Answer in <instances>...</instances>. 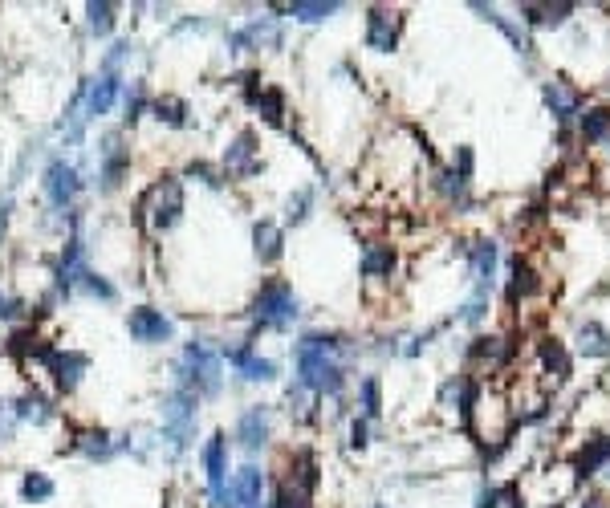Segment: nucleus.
Masks as SVG:
<instances>
[{
  "mask_svg": "<svg viewBox=\"0 0 610 508\" xmlns=\"http://www.w3.org/2000/svg\"><path fill=\"white\" fill-rule=\"evenodd\" d=\"M395 265H399V257H395L391 244H366L362 248V261H358L362 277H371V281H387L395 273Z\"/></svg>",
  "mask_w": 610,
  "mask_h": 508,
  "instance_id": "obj_25",
  "label": "nucleus"
},
{
  "mask_svg": "<svg viewBox=\"0 0 610 508\" xmlns=\"http://www.w3.org/2000/svg\"><path fill=\"white\" fill-rule=\"evenodd\" d=\"M118 94H122V78H118V74H102L98 82H90V90H86V118H90V122L106 118V114L114 110Z\"/></svg>",
  "mask_w": 610,
  "mask_h": 508,
  "instance_id": "obj_21",
  "label": "nucleus"
},
{
  "mask_svg": "<svg viewBox=\"0 0 610 508\" xmlns=\"http://www.w3.org/2000/svg\"><path fill=\"white\" fill-rule=\"evenodd\" d=\"M236 443L249 456H257V452H265L269 448V439H273V411L265 407V403H253V407H244L240 415H236Z\"/></svg>",
  "mask_w": 610,
  "mask_h": 508,
  "instance_id": "obj_11",
  "label": "nucleus"
},
{
  "mask_svg": "<svg viewBox=\"0 0 610 508\" xmlns=\"http://www.w3.org/2000/svg\"><path fill=\"white\" fill-rule=\"evenodd\" d=\"M541 94H545V106H549V114H554V122H570V118L582 114V94H578L574 86H566L562 78L545 82Z\"/></svg>",
  "mask_w": 610,
  "mask_h": 508,
  "instance_id": "obj_20",
  "label": "nucleus"
},
{
  "mask_svg": "<svg viewBox=\"0 0 610 508\" xmlns=\"http://www.w3.org/2000/svg\"><path fill=\"white\" fill-rule=\"evenodd\" d=\"M269 126H285V94L281 90H273V86H261V94L249 102Z\"/></svg>",
  "mask_w": 610,
  "mask_h": 508,
  "instance_id": "obj_34",
  "label": "nucleus"
},
{
  "mask_svg": "<svg viewBox=\"0 0 610 508\" xmlns=\"http://www.w3.org/2000/svg\"><path fill=\"white\" fill-rule=\"evenodd\" d=\"M253 49H281V29L277 17H253L228 33V53H253Z\"/></svg>",
  "mask_w": 610,
  "mask_h": 508,
  "instance_id": "obj_16",
  "label": "nucleus"
},
{
  "mask_svg": "<svg viewBox=\"0 0 610 508\" xmlns=\"http://www.w3.org/2000/svg\"><path fill=\"white\" fill-rule=\"evenodd\" d=\"M277 13H289L301 25H318V21H330L334 13H342V5H338V0H330V5H322V0H314V5H310V0H293V5H285Z\"/></svg>",
  "mask_w": 610,
  "mask_h": 508,
  "instance_id": "obj_31",
  "label": "nucleus"
},
{
  "mask_svg": "<svg viewBox=\"0 0 610 508\" xmlns=\"http://www.w3.org/2000/svg\"><path fill=\"white\" fill-rule=\"evenodd\" d=\"M127 334L139 346H167L175 338V322L163 309H155V305H135L127 313Z\"/></svg>",
  "mask_w": 610,
  "mask_h": 508,
  "instance_id": "obj_8",
  "label": "nucleus"
},
{
  "mask_svg": "<svg viewBox=\"0 0 610 508\" xmlns=\"http://www.w3.org/2000/svg\"><path fill=\"white\" fill-rule=\"evenodd\" d=\"M265 472L257 464H244L228 476L224 484V496H220V508H261V496H265Z\"/></svg>",
  "mask_w": 610,
  "mask_h": 508,
  "instance_id": "obj_10",
  "label": "nucleus"
},
{
  "mask_svg": "<svg viewBox=\"0 0 610 508\" xmlns=\"http://www.w3.org/2000/svg\"><path fill=\"white\" fill-rule=\"evenodd\" d=\"M13 411H17V423H33V427H49V423L57 419L53 399H49V395H41L37 387H33V391H25V395H17V399H13Z\"/></svg>",
  "mask_w": 610,
  "mask_h": 508,
  "instance_id": "obj_22",
  "label": "nucleus"
},
{
  "mask_svg": "<svg viewBox=\"0 0 610 508\" xmlns=\"http://www.w3.org/2000/svg\"><path fill=\"white\" fill-rule=\"evenodd\" d=\"M472 9H476V13L484 17V21H493V25H497V29H501V33H505V37L513 41V49H517V53H521L525 61H533V41H529V37H525V33H521V29H517V25L509 21V17H501L497 9H488V5H472Z\"/></svg>",
  "mask_w": 610,
  "mask_h": 508,
  "instance_id": "obj_30",
  "label": "nucleus"
},
{
  "mask_svg": "<svg viewBox=\"0 0 610 508\" xmlns=\"http://www.w3.org/2000/svg\"><path fill=\"white\" fill-rule=\"evenodd\" d=\"M269 508H305V496L297 492V488H289V484H281L277 488V496H273V504Z\"/></svg>",
  "mask_w": 610,
  "mask_h": 508,
  "instance_id": "obj_48",
  "label": "nucleus"
},
{
  "mask_svg": "<svg viewBox=\"0 0 610 508\" xmlns=\"http://www.w3.org/2000/svg\"><path fill=\"white\" fill-rule=\"evenodd\" d=\"M9 216H13V196H0V240L9 232Z\"/></svg>",
  "mask_w": 610,
  "mask_h": 508,
  "instance_id": "obj_51",
  "label": "nucleus"
},
{
  "mask_svg": "<svg viewBox=\"0 0 610 508\" xmlns=\"http://www.w3.org/2000/svg\"><path fill=\"white\" fill-rule=\"evenodd\" d=\"M350 346L342 334H301L293 346V366H297V387L310 395H342L346 387V358Z\"/></svg>",
  "mask_w": 610,
  "mask_h": 508,
  "instance_id": "obj_1",
  "label": "nucleus"
},
{
  "mask_svg": "<svg viewBox=\"0 0 610 508\" xmlns=\"http://www.w3.org/2000/svg\"><path fill=\"white\" fill-rule=\"evenodd\" d=\"M86 370H90V358H86L82 350H53V358H49L53 387H57L61 395H74V391L82 387Z\"/></svg>",
  "mask_w": 610,
  "mask_h": 508,
  "instance_id": "obj_17",
  "label": "nucleus"
},
{
  "mask_svg": "<svg viewBox=\"0 0 610 508\" xmlns=\"http://www.w3.org/2000/svg\"><path fill=\"white\" fill-rule=\"evenodd\" d=\"M452 171H460L464 179H472V147H460V151H456V167H452Z\"/></svg>",
  "mask_w": 610,
  "mask_h": 508,
  "instance_id": "obj_50",
  "label": "nucleus"
},
{
  "mask_svg": "<svg viewBox=\"0 0 610 508\" xmlns=\"http://www.w3.org/2000/svg\"><path fill=\"white\" fill-rule=\"evenodd\" d=\"M606 464H610V435H594V439H586V448L574 456V476L578 480H590Z\"/></svg>",
  "mask_w": 610,
  "mask_h": 508,
  "instance_id": "obj_24",
  "label": "nucleus"
},
{
  "mask_svg": "<svg viewBox=\"0 0 610 508\" xmlns=\"http://www.w3.org/2000/svg\"><path fill=\"white\" fill-rule=\"evenodd\" d=\"M135 53V45L131 41H114L110 49H106V57H102V74H118V66L127 61Z\"/></svg>",
  "mask_w": 610,
  "mask_h": 508,
  "instance_id": "obj_45",
  "label": "nucleus"
},
{
  "mask_svg": "<svg viewBox=\"0 0 610 508\" xmlns=\"http://www.w3.org/2000/svg\"><path fill=\"white\" fill-rule=\"evenodd\" d=\"M196 427H200V399L183 387H171L159 403V431H163V443L179 456L192 448L196 439Z\"/></svg>",
  "mask_w": 610,
  "mask_h": 508,
  "instance_id": "obj_4",
  "label": "nucleus"
},
{
  "mask_svg": "<svg viewBox=\"0 0 610 508\" xmlns=\"http://www.w3.org/2000/svg\"><path fill=\"white\" fill-rule=\"evenodd\" d=\"M537 354H541L545 374H554L558 383H566V378H570V354H566V346L558 338H541L537 342Z\"/></svg>",
  "mask_w": 610,
  "mask_h": 508,
  "instance_id": "obj_28",
  "label": "nucleus"
},
{
  "mask_svg": "<svg viewBox=\"0 0 610 508\" xmlns=\"http://www.w3.org/2000/svg\"><path fill=\"white\" fill-rule=\"evenodd\" d=\"M114 25H118V9L114 5H98V0H90L86 5V29H90V37H110L114 33Z\"/></svg>",
  "mask_w": 610,
  "mask_h": 508,
  "instance_id": "obj_35",
  "label": "nucleus"
},
{
  "mask_svg": "<svg viewBox=\"0 0 610 508\" xmlns=\"http://www.w3.org/2000/svg\"><path fill=\"white\" fill-rule=\"evenodd\" d=\"M151 118L171 126V131H183V126H192V106L175 94H159V98H151Z\"/></svg>",
  "mask_w": 610,
  "mask_h": 508,
  "instance_id": "obj_26",
  "label": "nucleus"
},
{
  "mask_svg": "<svg viewBox=\"0 0 610 508\" xmlns=\"http://www.w3.org/2000/svg\"><path fill=\"white\" fill-rule=\"evenodd\" d=\"M57 496V484L45 476V472H25L21 476V500L25 504H45Z\"/></svg>",
  "mask_w": 610,
  "mask_h": 508,
  "instance_id": "obj_36",
  "label": "nucleus"
},
{
  "mask_svg": "<svg viewBox=\"0 0 610 508\" xmlns=\"http://www.w3.org/2000/svg\"><path fill=\"white\" fill-rule=\"evenodd\" d=\"M289 488H297L301 496H314V492H318V456H314V452H297V456H293Z\"/></svg>",
  "mask_w": 610,
  "mask_h": 508,
  "instance_id": "obj_29",
  "label": "nucleus"
},
{
  "mask_svg": "<svg viewBox=\"0 0 610 508\" xmlns=\"http://www.w3.org/2000/svg\"><path fill=\"white\" fill-rule=\"evenodd\" d=\"M183 179H196V183L212 187V192H220V187L228 183L224 167H220V163H208V159H192L188 167H183Z\"/></svg>",
  "mask_w": 610,
  "mask_h": 508,
  "instance_id": "obj_37",
  "label": "nucleus"
},
{
  "mask_svg": "<svg viewBox=\"0 0 610 508\" xmlns=\"http://www.w3.org/2000/svg\"><path fill=\"white\" fill-rule=\"evenodd\" d=\"M476 508H501V488H484Z\"/></svg>",
  "mask_w": 610,
  "mask_h": 508,
  "instance_id": "obj_52",
  "label": "nucleus"
},
{
  "mask_svg": "<svg viewBox=\"0 0 610 508\" xmlns=\"http://www.w3.org/2000/svg\"><path fill=\"white\" fill-rule=\"evenodd\" d=\"M436 192L452 204V208H472V200H468V179L460 175V171H440V179H436Z\"/></svg>",
  "mask_w": 610,
  "mask_h": 508,
  "instance_id": "obj_33",
  "label": "nucleus"
},
{
  "mask_svg": "<svg viewBox=\"0 0 610 508\" xmlns=\"http://www.w3.org/2000/svg\"><path fill=\"white\" fill-rule=\"evenodd\" d=\"M297 313H301V305H297V293H293V285H289V281H281V277L265 281V285L257 289L253 305H249V317H253L249 342H253L257 334H265V330H277V334H285V330L297 322Z\"/></svg>",
  "mask_w": 610,
  "mask_h": 508,
  "instance_id": "obj_3",
  "label": "nucleus"
},
{
  "mask_svg": "<svg viewBox=\"0 0 610 508\" xmlns=\"http://www.w3.org/2000/svg\"><path fill=\"white\" fill-rule=\"evenodd\" d=\"M582 508H610V504H606V500H602V496H590V500H586V504H582Z\"/></svg>",
  "mask_w": 610,
  "mask_h": 508,
  "instance_id": "obj_53",
  "label": "nucleus"
},
{
  "mask_svg": "<svg viewBox=\"0 0 610 508\" xmlns=\"http://www.w3.org/2000/svg\"><path fill=\"white\" fill-rule=\"evenodd\" d=\"M131 171V147H122V135H106L102 147H98V192L110 196L122 187V179H127Z\"/></svg>",
  "mask_w": 610,
  "mask_h": 508,
  "instance_id": "obj_9",
  "label": "nucleus"
},
{
  "mask_svg": "<svg viewBox=\"0 0 610 508\" xmlns=\"http://www.w3.org/2000/svg\"><path fill=\"white\" fill-rule=\"evenodd\" d=\"M143 114H151L147 86L143 82H131V90H122V118H127V126H135Z\"/></svg>",
  "mask_w": 610,
  "mask_h": 508,
  "instance_id": "obj_39",
  "label": "nucleus"
},
{
  "mask_svg": "<svg viewBox=\"0 0 610 508\" xmlns=\"http://www.w3.org/2000/svg\"><path fill=\"white\" fill-rule=\"evenodd\" d=\"M358 403H362V419H375L383 411V387H379L375 374H366L358 383Z\"/></svg>",
  "mask_w": 610,
  "mask_h": 508,
  "instance_id": "obj_42",
  "label": "nucleus"
},
{
  "mask_svg": "<svg viewBox=\"0 0 610 508\" xmlns=\"http://www.w3.org/2000/svg\"><path fill=\"white\" fill-rule=\"evenodd\" d=\"M582 139H586V143L610 139V110H606V106H590V110L582 114Z\"/></svg>",
  "mask_w": 610,
  "mask_h": 508,
  "instance_id": "obj_41",
  "label": "nucleus"
},
{
  "mask_svg": "<svg viewBox=\"0 0 610 508\" xmlns=\"http://www.w3.org/2000/svg\"><path fill=\"white\" fill-rule=\"evenodd\" d=\"M220 167H224V175H232V179H253V175L261 171V139H257V131H240V135H232L228 147H224Z\"/></svg>",
  "mask_w": 610,
  "mask_h": 508,
  "instance_id": "obj_12",
  "label": "nucleus"
},
{
  "mask_svg": "<svg viewBox=\"0 0 610 508\" xmlns=\"http://www.w3.org/2000/svg\"><path fill=\"white\" fill-rule=\"evenodd\" d=\"M399 33H403V13L366 9V45H371L375 53H391L399 45Z\"/></svg>",
  "mask_w": 610,
  "mask_h": 508,
  "instance_id": "obj_18",
  "label": "nucleus"
},
{
  "mask_svg": "<svg viewBox=\"0 0 610 508\" xmlns=\"http://www.w3.org/2000/svg\"><path fill=\"white\" fill-rule=\"evenodd\" d=\"M78 293H86L90 301H102V305H114L118 301V285L110 281V277H102V273H86L82 281H78Z\"/></svg>",
  "mask_w": 610,
  "mask_h": 508,
  "instance_id": "obj_38",
  "label": "nucleus"
},
{
  "mask_svg": "<svg viewBox=\"0 0 610 508\" xmlns=\"http://www.w3.org/2000/svg\"><path fill=\"white\" fill-rule=\"evenodd\" d=\"M366 435H371V431H366V419H354L350 423V443H354V448H366V443H371Z\"/></svg>",
  "mask_w": 610,
  "mask_h": 508,
  "instance_id": "obj_49",
  "label": "nucleus"
},
{
  "mask_svg": "<svg viewBox=\"0 0 610 508\" xmlns=\"http://www.w3.org/2000/svg\"><path fill=\"white\" fill-rule=\"evenodd\" d=\"M183 208H188V200H183V183L175 175H159L135 200V220H147L155 232H171L183 220Z\"/></svg>",
  "mask_w": 610,
  "mask_h": 508,
  "instance_id": "obj_5",
  "label": "nucleus"
},
{
  "mask_svg": "<svg viewBox=\"0 0 610 508\" xmlns=\"http://www.w3.org/2000/svg\"><path fill=\"white\" fill-rule=\"evenodd\" d=\"M21 313H25V301H17L13 293L0 289V322H17Z\"/></svg>",
  "mask_w": 610,
  "mask_h": 508,
  "instance_id": "obj_47",
  "label": "nucleus"
},
{
  "mask_svg": "<svg viewBox=\"0 0 610 508\" xmlns=\"http://www.w3.org/2000/svg\"><path fill=\"white\" fill-rule=\"evenodd\" d=\"M41 192H45V200H49L53 212H70L74 200L82 196V171H78L66 155L49 159V167H45V175H41Z\"/></svg>",
  "mask_w": 610,
  "mask_h": 508,
  "instance_id": "obj_6",
  "label": "nucleus"
},
{
  "mask_svg": "<svg viewBox=\"0 0 610 508\" xmlns=\"http://www.w3.org/2000/svg\"><path fill=\"white\" fill-rule=\"evenodd\" d=\"M578 350L586 358H610V330L598 322H582L578 326Z\"/></svg>",
  "mask_w": 610,
  "mask_h": 508,
  "instance_id": "obj_32",
  "label": "nucleus"
},
{
  "mask_svg": "<svg viewBox=\"0 0 610 508\" xmlns=\"http://www.w3.org/2000/svg\"><path fill=\"white\" fill-rule=\"evenodd\" d=\"M17 431H21V423H17L13 403H9V399H0V443H13Z\"/></svg>",
  "mask_w": 610,
  "mask_h": 508,
  "instance_id": "obj_46",
  "label": "nucleus"
},
{
  "mask_svg": "<svg viewBox=\"0 0 610 508\" xmlns=\"http://www.w3.org/2000/svg\"><path fill=\"white\" fill-rule=\"evenodd\" d=\"M517 13H521V21L533 25V29H558V25H566V17L574 13V5H521Z\"/></svg>",
  "mask_w": 610,
  "mask_h": 508,
  "instance_id": "obj_27",
  "label": "nucleus"
},
{
  "mask_svg": "<svg viewBox=\"0 0 610 508\" xmlns=\"http://www.w3.org/2000/svg\"><path fill=\"white\" fill-rule=\"evenodd\" d=\"M468 358L472 362H505L509 358V346H505V338H476L472 350H468Z\"/></svg>",
  "mask_w": 610,
  "mask_h": 508,
  "instance_id": "obj_44",
  "label": "nucleus"
},
{
  "mask_svg": "<svg viewBox=\"0 0 610 508\" xmlns=\"http://www.w3.org/2000/svg\"><path fill=\"white\" fill-rule=\"evenodd\" d=\"M200 464H204V480H208V500H212V508H220V496L228 484V435L224 431H212L204 439Z\"/></svg>",
  "mask_w": 610,
  "mask_h": 508,
  "instance_id": "obj_13",
  "label": "nucleus"
},
{
  "mask_svg": "<svg viewBox=\"0 0 610 508\" xmlns=\"http://www.w3.org/2000/svg\"><path fill=\"white\" fill-rule=\"evenodd\" d=\"M171 383L192 391L196 399H220L224 391V354L208 338H192L183 346V358L175 362Z\"/></svg>",
  "mask_w": 610,
  "mask_h": 508,
  "instance_id": "obj_2",
  "label": "nucleus"
},
{
  "mask_svg": "<svg viewBox=\"0 0 610 508\" xmlns=\"http://www.w3.org/2000/svg\"><path fill=\"white\" fill-rule=\"evenodd\" d=\"M460 257H468V269H472V281H476V297L488 301V289L497 281V240H464L460 244Z\"/></svg>",
  "mask_w": 610,
  "mask_h": 508,
  "instance_id": "obj_14",
  "label": "nucleus"
},
{
  "mask_svg": "<svg viewBox=\"0 0 610 508\" xmlns=\"http://www.w3.org/2000/svg\"><path fill=\"white\" fill-rule=\"evenodd\" d=\"M533 293H537V273L517 257L513 261V281H509V293L505 297H509V305H517L521 297H533Z\"/></svg>",
  "mask_w": 610,
  "mask_h": 508,
  "instance_id": "obj_40",
  "label": "nucleus"
},
{
  "mask_svg": "<svg viewBox=\"0 0 610 508\" xmlns=\"http://www.w3.org/2000/svg\"><path fill=\"white\" fill-rule=\"evenodd\" d=\"M220 354H224V366H232L244 383H273V378H277V362L261 358L249 338H244L240 346H224Z\"/></svg>",
  "mask_w": 610,
  "mask_h": 508,
  "instance_id": "obj_15",
  "label": "nucleus"
},
{
  "mask_svg": "<svg viewBox=\"0 0 610 508\" xmlns=\"http://www.w3.org/2000/svg\"><path fill=\"white\" fill-rule=\"evenodd\" d=\"M86 273H90V265H86V244H82L78 232H70L66 248H61V257H57V269H53V297L57 301H70L74 289H78V281Z\"/></svg>",
  "mask_w": 610,
  "mask_h": 508,
  "instance_id": "obj_7",
  "label": "nucleus"
},
{
  "mask_svg": "<svg viewBox=\"0 0 610 508\" xmlns=\"http://www.w3.org/2000/svg\"><path fill=\"white\" fill-rule=\"evenodd\" d=\"M310 208H314V192L310 187H297V192L285 200V224H305L310 220Z\"/></svg>",
  "mask_w": 610,
  "mask_h": 508,
  "instance_id": "obj_43",
  "label": "nucleus"
},
{
  "mask_svg": "<svg viewBox=\"0 0 610 508\" xmlns=\"http://www.w3.org/2000/svg\"><path fill=\"white\" fill-rule=\"evenodd\" d=\"M70 448L78 452V456H86L90 464H110L114 456H118V443H114V435L106 431V427H82V431H74V443Z\"/></svg>",
  "mask_w": 610,
  "mask_h": 508,
  "instance_id": "obj_19",
  "label": "nucleus"
},
{
  "mask_svg": "<svg viewBox=\"0 0 610 508\" xmlns=\"http://www.w3.org/2000/svg\"><path fill=\"white\" fill-rule=\"evenodd\" d=\"M281 252H285V232L273 220H257L253 224V257L261 265H277Z\"/></svg>",
  "mask_w": 610,
  "mask_h": 508,
  "instance_id": "obj_23",
  "label": "nucleus"
},
{
  "mask_svg": "<svg viewBox=\"0 0 610 508\" xmlns=\"http://www.w3.org/2000/svg\"><path fill=\"white\" fill-rule=\"evenodd\" d=\"M375 508H387V504H375Z\"/></svg>",
  "mask_w": 610,
  "mask_h": 508,
  "instance_id": "obj_54",
  "label": "nucleus"
}]
</instances>
